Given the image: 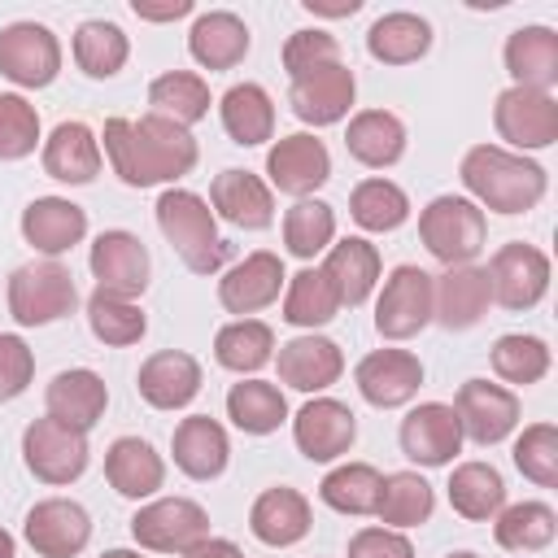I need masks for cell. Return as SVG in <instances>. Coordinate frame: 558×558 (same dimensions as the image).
I'll use <instances>...</instances> for the list:
<instances>
[{"label": "cell", "mask_w": 558, "mask_h": 558, "mask_svg": "<svg viewBox=\"0 0 558 558\" xmlns=\"http://www.w3.org/2000/svg\"><path fill=\"white\" fill-rule=\"evenodd\" d=\"M105 153L113 174L126 187H153V183H170L183 179L196 166V140L187 126L148 113L140 122L126 118H109L105 122Z\"/></svg>", "instance_id": "obj_1"}, {"label": "cell", "mask_w": 558, "mask_h": 558, "mask_svg": "<svg viewBox=\"0 0 558 558\" xmlns=\"http://www.w3.org/2000/svg\"><path fill=\"white\" fill-rule=\"evenodd\" d=\"M458 174H462L466 192H471L480 205L497 209V214H527V209L545 196V187H549L545 166L527 161L523 153L497 148V144H475V148H466Z\"/></svg>", "instance_id": "obj_2"}, {"label": "cell", "mask_w": 558, "mask_h": 558, "mask_svg": "<svg viewBox=\"0 0 558 558\" xmlns=\"http://www.w3.org/2000/svg\"><path fill=\"white\" fill-rule=\"evenodd\" d=\"M157 227L170 240V248L183 257L187 270L214 275L227 262V240L214 227V209L187 192V187H166L157 196Z\"/></svg>", "instance_id": "obj_3"}, {"label": "cell", "mask_w": 558, "mask_h": 558, "mask_svg": "<svg viewBox=\"0 0 558 558\" xmlns=\"http://www.w3.org/2000/svg\"><path fill=\"white\" fill-rule=\"evenodd\" d=\"M484 209L466 196H436L423 214H418V240L427 244V253L445 266H466L480 257L484 248Z\"/></svg>", "instance_id": "obj_4"}, {"label": "cell", "mask_w": 558, "mask_h": 558, "mask_svg": "<svg viewBox=\"0 0 558 558\" xmlns=\"http://www.w3.org/2000/svg\"><path fill=\"white\" fill-rule=\"evenodd\" d=\"M78 305L74 275L61 262H26L9 275V314L22 327H48Z\"/></svg>", "instance_id": "obj_5"}, {"label": "cell", "mask_w": 558, "mask_h": 558, "mask_svg": "<svg viewBox=\"0 0 558 558\" xmlns=\"http://www.w3.org/2000/svg\"><path fill=\"white\" fill-rule=\"evenodd\" d=\"M22 462L44 484H74L87 471V432L44 414L22 432Z\"/></svg>", "instance_id": "obj_6"}, {"label": "cell", "mask_w": 558, "mask_h": 558, "mask_svg": "<svg viewBox=\"0 0 558 558\" xmlns=\"http://www.w3.org/2000/svg\"><path fill=\"white\" fill-rule=\"evenodd\" d=\"M432 323V275L418 266H397L375 301V331L384 340H410Z\"/></svg>", "instance_id": "obj_7"}, {"label": "cell", "mask_w": 558, "mask_h": 558, "mask_svg": "<svg viewBox=\"0 0 558 558\" xmlns=\"http://www.w3.org/2000/svg\"><path fill=\"white\" fill-rule=\"evenodd\" d=\"M488 288H493V301L506 305V310H532L541 305V296L549 292V257L536 248V244H501L488 262Z\"/></svg>", "instance_id": "obj_8"}, {"label": "cell", "mask_w": 558, "mask_h": 558, "mask_svg": "<svg viewBox=\"0 0 558 558\" xmlns=\"http://www.w3.org/2000/svg\"><path fill=\"white\" fill-rule=\"evenodd\" d=\"M61 70V44L44 22H13L0 31V74L17 87H48Z\"/></svg>", "instance_id": "obj_9"}, {"label": "cell", "mask_w": 558, "mask_h": 558, "mask_svg": "<svg viewBox=\"0 0 558 558\" xmlns=\"http://www.w3.org/2000/svg\"><path fill=\"white\" fill-rule=\"evenodd\" d=\"M131 536L157 554H183L209 536V514L187 497H161L131 519Z\"/></svg>", "instance_id": "obj_10"}, {"label": "cell", "mask_w": 558, "mask_h": 558, "mask_svg": "<svg viewBox=\"0 0 558 558\" xmlns=\"http://www.w3.org/2000/svg\"><path fill=\"white\" fill-rule=\"evenodd\" d=\"M497 135L514 148H549L558 140V100L532 87H506L493 105Z\"/></svg>", "instance_id": "obj_11"}, {"label": "cell", "mask_w": 558, "mask_h": 558, "mask_svg": "<svg viewBox=\"0 0 558 558\" xmlns=\"http://www.w3.org/2000/svg\"><path fill=\"white\" fill-rule=\"evenodd\" d=\"M453 414L462 436H471L475 445H497L519 427V397L501 384L466 379L453 397Z\"/></svg>", "instance_id": "obj_12"}, {"label": "cell", "mask_w": 558, "mask_h": 558, "mask_svg": "<svg viewBox=\"0 0 558 558\" xmlns=\"http://www.w3.org/2000/svg\"><path fill=\"white\" fill-rule=\"evenodd\" d=\"M292 440H296V449H301L310 462H331V458H340V453L353 449V440H357V418H353V410H349L344 401H336V397H314V401H305V405L296 410V418H292Z\"/></svg>", "instance_id": "obj_13"}, {"label": "cell", "mask_w": 558, "mask_h": 558, "mask_svg": "<svg viewBox=\"0 0 558 558\" xmlns=\"http://www.w3.org/2000/svg\"><path fill=\"white\" fill-rule=\"evenodd\" d=\"M26 545L39 554V558H74L87 549L92 541V519L78 501H65V497H48V501H35L26 510Z\"/></svg>", "instance_id": "obj_14"}, {"label": "cell", "mask_w": 558, "mask_h": 558, "mask_svg": "<svg viewBox=\"0 0 558 558\" xmlns=\"http://www.w3.org/2000/svg\"><path fill=\"white\" fill-rule=\"evenodd\" d=\"M87 266H92L100 292L135 301L148 288V248L131 231H100L96 244H92Z\"/></svg>", "instance_id": "obj_15"}, {"label": "cell", "mask_w": 558, "mask_h": 558, "mask_svg": "<svg viewBox=\"0 0 558 558\" xmlns=\"http://www.w3.org/2000/svg\"><path fill=\"white\" fill-rule=\"evenodd\" d=\"M493 288L488 270L466 262V266H445L440 279H432V318L449 331H466L488 314Z\"/></svg>", "instance_id": "obj_16"}, {"label": "cell", "mask_w": 558, "mask_h": 558, "mask_svg": "<svg viewBox=\"0 0 558 558\" xmlns=\"http://www.w3.org/2000/svg\"><path fill=\"white\" fill-rule=\"evenodd\" d=\"M462 449V427L453 405L445 401H423L401 418V453L418 466H445Z\"/></svg>", "instance_id": "obj_17"}, {"label": "cell", "mask_w": 558, "mask_h": 558, "mask_svg": "<svg viewBox=\"0 0 558 558\" xmlns=\"http://www.w3.org/2000/svg\"><path fill=\"white\" fill-rule=\"evenodd\" d=\"M353 96H357V78H353L349 65L336 61V65H323V70H310V74L292 78L288 105H292V113H296L301 122H310V126H331V122H340V118L349 113Z\"/></svg>", "instance_id": "obj_18"}, {"label": "cell", "mask_w": 558, "mask_h": 558, "mask_svg": "<svg viewBox=\"0 0 558 558\" xmlns=\"http://www.w3.org/2000/svg\"><path fill=\"white\" fill-rule=\"evenodd\" d=\"M266 174L279 192L288 196H310L314 187H323L331 179V153L323 140L296 131V135H283L270 153H266Z\"/></svg>", "instance_id": "obj_19"}, {"label": "cell", "mask_w": 558, "mask_h": 558, "mask_svg": "<svg viewBox=\"0 0 558 558\" xmlns=\"http://www.w3.org/2000/svg\"><path fill=\"white\" fill-rule=\"evenodd\" d=\"M423 384V362L410 349H375L357 362V392L379 405V410H397L405 405Z\"/></svg>", "instance_id": "obj_20"}, {"label": "cell", "mask_w": 558, "mask_h": 558, "mask_svg": "<svg viewBox=\"0 0 558 558\" xmlns=\"http://www.w3.org/2000/svg\"><path fill=\"white\" fill-rule=\"evenodd\" d=\"M135 388L153 410H179L201 392V362L183 349H161L140 366Z\"/></svg>", "instance_id": "obj_21"}, {"label": "cell", "mask_w": 558, "mask_h": 558, "mask_svg": "<svg viewBox=\"0 0 558 558\" xmlns=\"http://www.w3.org/2000/svg\"><path fill=\"white\" fill-rule=\"evenodd\" d=\"M283 262L275 257V253H266V248H257V253H248L240 266H231L222 279H218V301L231 310V314H257V310H266L275 296H279V288H283Z\"/></svg>", "instance_id": "obj_22"}, {"label": "cell", "mask_w": 558, "mask_h": 558, "mask_svg": "<svg viewBox=\"0 0 558 558\" xmlns=\"http://www.w3.org/2000/svg\"><path fill=\"white\" fill-rule=\"evenodd\" d=\"M170 449H174V466L187 480H218L227 471V458H231V440H227L222 423L209 414L183 418L170 436Z\"/></svg>", "instance_id": "obj_23"}, {"label": "cell", "mask_w": 558, "mask_h": 558, "mask_svg": "<svg viewBox=\"0 0 558 558\" xmlns=\"http://www.w3.org/2000/svg\"><path fill=\"white\" fill-rule=\"evenodd\" d=\"M340 371H344V353L327 336H296L279 344V379L296 392H323L340 379Z\"/></svg>", "instance_id": "obj_24"}, {"label": "cell", "mask_w": 558, "mask_h": 558, "mask_svg": "<svg viewBox=\"0 0 558 558\" xmlns=\"http://www.w3.org/2000/svg\"><path fill=\"white\" fill-rule=\"evenodd\" d=\"M44 401H48V418L70 423V427H78V432H92V427L100 423L105 405H109V388H105V379H100L96 371L74 366V371L52 375Z\"/></svg>", "instance_id": "obj_25"}, {"label": "cell", "mask_w": 558, "mask_h": 558, "mask_svg": "<svg viewBox=\"0 0 558 558\" xmlns=\"http://www.w3.org/2000/svg\"><path fill=\"white\" fill-rule=\"evenodd\" d=\"M310 523H314L310 501H305L296 488H283V484H279V488H266V493L253 501V510H248V532H253L262 545H270V549H288V545L305 541Z\"/></svg>", "instance_id": "obj_26"}, {"label": "cell", "mask_w": 558, "mask_h": 558, "mask_svg": "<svg viewBox=\"0 0 558 558\" xmlns=\"http://www.w3.org/2000/svg\"><path fill=\"white\" fill-rule=\"evenodd\" d=\"M209 201L231 227L266 231L275 222V196L253 170H222L209 187Z\"/></svg>", "instance_id": "obj_27"}, {"label": "cell", "mask_w": 558, "mask_h": 558, "mask_svg": "<svg viewBox=\"0 0 558 558\" xmlns=\"http://www.w3.org/2000/svg\"><path fill=\"white\" fill-rule=\"evenodd\" d=\"M22 235L26 244H35L39 253L57 257L65 248H74L83 235H87V214L65 201V196H35L26 209H22Z\"/></svg>", "instance_id": "obj_28"}, {"label": "cell", "mask_w": 558, "mask_h": 558, "mask_svg": "<svg viewBox=\"0 0 558 558\" xmlns=\"http://www.w3.org/2000/svg\"><path fill=\"white\" fill-rule=\"evenodd\" d=\"M44 170L57 183H92L100 174V140L87 122H57L44 140Z\"/></svg>", "instance_id": "obj_29"}, {"label": "cell", "mask_w": 558, "mask_h": 558, "mask_svg": "<svg viewBox=\"0 0 558 558\" xmlns=\"http://www.w3.org/2000/svg\"><path fill=\"white\" fill-rule=\"evenodd\" d=\"M105 480H109L122 497L140 501V497H153V493L161 488L166 462H161V453H157L148 440H140V436H118V440L109 445V453H105Z\"/></svg>", "instance_id": "obj_30"}, {"label": "cell", "mask_w": 558, "mask_h": 558, "mask_svg": "<svg viewBox=\"0 0 558 558\" xmlns=\"http://www.w3.org/2000/svg\"><path fill=\"white\" fill-rule=\"evenodd\" d=\"M344 148L353 161L371 166V170H384V166H397L401 153H405V126L397 113L388 109H362L349 118V131H344Z\"/></svg>", "instance_id": "obj_31"}, {"label": "cell", "mask_w": 558, "mask_h": 558, "mask_svg": "<svg viewBox=\"0 0 558 558\" xmlns=\"http://www.w3.org/2000/svg\"><path fill=\"white\" fill-rule=\"evenodd\" d=\"M506 70L514 74V87L549 92L558 83V35L549 26H519L506 39Z\"/></svg>", "instance_id": "obj_32"}, {"label": "cell", "mask_w": 558, "mask_h": 558, "mask_svg": "<svg viewBox=\"0 0 558 558\" xmlns=\"http://www.w3.org/2000/svg\"><path fill=\"white\" fill-rule=\"evenodd\" d=\"M187 52L205 65V70H231L244 61L248 52V26L227 13V9H209L192 22V35H187Z\"/></svg>", "instance_id": "obj_33"}, {"label": "cell", "mask_w": 558, "mask_h": 558, "mask_svg": "<svg viewBox=\"0 0 558 558\" xmlns=\"http://www.w3.org/2000/svg\"><path fill=\"white\" fill-rule=\"evenodd\" d=\"M323 275L331 279L340 305L353 310V305H362V301L375 292V283H379V248L366 244V240H357V235H349V240L331 244Z\"/></svg>", "instance_id": "obj_34"}, {"label": "cell", "mask_w": 558, "mask_h": 558, "mask_svg": "<svg viewBox=\"0 0 558 558\" xmlns=\"http://www.w3.org/2000/svg\"><path fill=\"white\" fill-rule=\"evenodd\" d=\"M218 113H222V131L244 148L266 144L275 135V105H270L266 87H257V83L227 87L218 100Z\"/></svg>", "instance_id": "obj_35"}, {"label": "cell", "mask_w": 558, "mask_h": 558, "mask_svg": "<svg viewBox=\"0 0 558 558\" xmlns=\"http://www.w3.org/2000/svg\"><path fill=\"white\" fill-rule=\"evenodd\" d=\"M432 48V26L418 13H384L366 31V52L384 65H410Z\"/></svg>", "instance_id": "obj_36"}, {"label": "cell", "mask_w": 558, "mask_h": 558, "mask_svg": "<svg viewBox=\"0 0 558 558\" xmlns=\"http://www.w3.org/2000/svg\"><path fill=\"white\" fill-rule=\"evenodd\" d=\"M449 506L462 519H471V523L497 519V510L506 506V480H501V471L488 466V462H462L449 475Z\"/></svg>", "instance_id": "obj_37"}, {"label": "cell", "mask_w": 558, "mask_h": 558, "mask_svg": "<svg viewBox=\"0 0 558 558\" xmlns=\"http://www.w3.org/2000/svg\"><path fill=\"white\" fill-rule=\"evenodd\" d=\"M148 105H153V113H161L179 126H192L209 113V83L192 70H166L148 83Z\"/></svg>", "instance_id": "obj_38"}, {"label": "cell", "mask_w": 558, "mask_h": 558, "mask_svg": "<svg viewBox=\"0 0 558 558\" xmlns=\"http://www.w3.org/2000/svg\"><path fill=\"white\" fill-rule=\"evenodd\" d=\"M432 506H436L432 484H427L418 471H392V475H384V484H379L375 514H379V523H388V527H418V523L432 519Z\"/></svg>", "instance_id": "obj_39"}, {"label": "cell", "mask_w": 558, "mask_h": 558, "mask_svg": "<svg viewBox=\"0 0 558 558\" xmlns=\"http://www.w3.org/2000/svg\"><path fill=\"white\" fill-rule=\"evenodd\" d=\"M554 532H558V514L545 501L501 506L497 510V523H493L497 545L510 549V554H536V549H545L554 541Z\"/></svg>", "instance_id": "obj_40"}, {"label": "cell", "mask_w": 558, "mask_h": 558, "mask_svg": "<svg viewBox=\"0 0 558 558\" xmlns=\"http://www.w3.org/2000/svg\"><path fill=\"white\" fill-rule=\"evenodd\" d=\"M227 414H231V423H235L240 432H248V436H270V432H279V423L288 418V401H283V392H279L275 384H266V379H244V384H231V392H227Z\"/></svg>", "instance_id": "obj_41"}, {"label": "cell", "mask_w": 558, "mask_h": 558, "mask_svg": "<svg viewBox=\"0 0 558 558\" xmlns=\"http://www.w3.org/2000/svg\"><path fill=\"white\" fill-rule=\"evenodd\" d=\"M126 57H131V44L118 22L92 17L74 31V61L87 78H113L126 65Z\"/></svg>", "instance_id": "obj_42"}, {"label": "cell", "mask_w": 558, "mask_h": 558, "mask_svg": "<svg viewBox=\"0 0 558 558\" xmlns=\"http://www.w3.org/2000/svg\"><path fill=\"white\" fill-rule=\"evenodd\" d=\"M379 484H384V475L371 462H344L323 475L318 497H323V506H331L340 514H375Z\"/></svg>", "instance_id": "obj_43"}, {"label": "cell", "mask_w": 558, "mask_h": 558, "mask_svg": "<svg viewBox=\"0 0 558 558\" xmlns=\"http://www.w3.org/2000/svg\"><path fill=\"white\" fill-rule=\"evenodd\" d=\"M349 214L362 231H397L410 218V196L392 179H362L349 192Z\"/></svg>", "instance_id": "obj_44"}, {"label": "cell", "mask_w": 558, "mask_h": 558, "mask_svg": "<svg viewBox=\"0 0 558 558\" xmlns=\"http://www.w3.org/2000/svg\"><path fill=\"white\" fill-rule=\"evenodd\" d=\"M270 349H275V331L257 318H235L227 323L218 336H214V357L218 366L244 375V371H262L270 362Z\"/></svg>", "instance_id": "obj_45"}, {"label": "cell", "mask_w": 558, "mask_h": 558, "mask_svg": "<svg viewBox=\"0 0 558 558\" xmlns=\"http://www.w3.org/2000/svg\"><path fill=\"white\" fill-rule=\"evenodd\" d=\"M336 310H340V296H336V288H331V279H327L323 270L305 266V270H296V275L288 279L283 318H288L292 327H323V323L336 318Z\"/></svg>", "instance_id": "obj_46"}, {"label": "cell", "mask_w": 558, "mask_h": 558, "mask_svg": "<svg viewBox=\"0 0 558 558\" xmlns=\"http://www.w3.org/2000/svg\"><path fill=\"white\" fill-rule=\"evenodd\" d=\"M331 240H336V214H331L327 201H310L305 196L283 214V244H288L292 257L310 262L323 248H331Z\"/></svg>", "instance_id": "obj_47"}, {"label": "cell", "mask_w": 558, "mask_h": 558, "mask_svg": "<svg viewBox=\"0 0 558 558\" xmlns=\"http://www.w3.org/2000/svg\"><path fill=\"white\" fill-rule=\"evenodd\" d=\"M87 323H92V336L100 340V344H135L144 331H148V318H144V310L135 305V301H126V296H113V292H92L87 296Z\"/></svg>", "instance_id": "obj_48"}, {"label": "cell", "mask_w": 558, "mask_h": 558, "mask_svg": "<svg viewBox=\"0 0 558 558\" xmlns=\"http://www.w3.org/2000/svg\"><path fill=\"white\" fill-rule=\"evenodd\" d=\"M488 357H493V371L506 384H519V388L545 379V371H549V344L541 336H523V331L497 336V344H493Z\"/></svg>", "instance_id": "obj_49"}, {"label": "cell", "mask_w": 558, "mask_h": 558, "mask_svg": "<svg viewBox=\"0 0 558 558\" xmlns=\"http://www.w3.org/2000/svg\"><path fill=\"white\" fill-rule=\"evenodd\" d=\"M514 466L541 484V488H554L558 484V427L554 423H532L523 427V436L514 440Z\"/></svg>", "instance_id": "obj_50"}, {"label": "cell", "mask_w": 558, "mask_h": 558, "mask_svg": "<svg viewBox=\"0 0 558 558\" xmlns=\"http://www.w3.org/2000/svg\"><path fill=\"white\" fill-rule=\"evenodd\" d=\"M39 144V113L26 96L0 92V161H22Z\"/></svg>", "instance_id": "obj_51"}, {"label": "cell", "mask_w": 558, "mask_h": 558, "mask_svg": "<svg viewBox=\"0 0 558 558\" xmlns=\"http://www.w3.org/2000/svg\"><path fill=\"white\" fill-rule=\"evenodd\" d=\"M336 61H340V44L327 31H292L288 44H283V70L292 78H301L310 70H323V65H336Z\"/></svg>", "instance_id": "obj_52"}, {"label": "cell", "mask_w": 558, "mask_h": 558, "mask_svg": "<svg viewBox=\"0 0 558 558\" xmlns=\"http://www.w3.org/2000/svg\"><path fill=\"white\" fill-rule=\"evenodd\" d=\"M31 375H35L31 344L22 336H13V331H0V401L22 397L26 384H31Z\"/></svg>", "instance_id": "obj_53"}, {"label": "cell", "mask_w": 558, "mask_h": 558, "mask_svg": "<svg viewBox=\"0 0 558 558\" xmlns=\"http://www.w3.org/2000/svg\"><path fill=\"white\" fill-rule=\"evenodd\" d=\"M349 558H414V545L392 527H362L349 541Z\"/></svg>", "instance_id": "obj_54"}, {"label": "cell", "mask_w": 558, "mask_h": 558, "mask_svg": "<svg viewBox=\"0 0 558 558\" xmlns=\"http://www.w3.org/2000/svg\"><path fill=\"white\" fill-rule=\"evenodd\" d=\"M131 9H135V17H144V22H174V17H187V13H192V0H166V4L135 0Z\"/></svg>", "instance_id": "obj_55"}, {"label": "cell", "mask_w": 558, "mask_h": 558, "mask_svg": "<svg viewBox=\"0 0 558 558\" xmlns=\"http://www.w3.org/2000/svg\"><path fill=\"white\" fill-rule=\"evenodd\" d=\"M179 558H244V554H240V545H231V541H222V536H205V541H196L192 549H183Z\"/></svg>", "instance_id": "obj_56"}, {"label": "cell", "mask_w": 558, "mask_h": 558, "mask_svg": "<svg viewBox=\"0 0 558 558\" xmlns=\"http://www.w3.org/2000/svg\"><path fill=\"white\" fill-rule=\"evenodd\" d=\"M305 9L318 17H353L362 9V0H305Z\"/></svg>", "instance_id": "obj_57"}, {"label": "cell", "mask_w": 558, "mask_h": 558, "mask_svg": "<svg viewBox=\"0 0 558 558\" xmlns=\"http://www.w3.org/2000/svg\"><path fill=\"white\" fill-rule=\"evenodd\" d=\"M13 549H17V545H13V536L0 527V558H13Z\"/></svg>", "instance_id": "obj_58"}, {"label": "cell", "mask_w": 558, "mask_h": 558, "mask_svg": "<svg viewBox=\"0 0 558 558\" xmlns=\"http://www.w3.org/2000/svg\"><path fill=\"white\" fill-rule=\"evenodd\" d=\"M100 558H140V554H135V549H105Z\"/></svg>", "instance_id": "obj_59"}, {"label": "cell", "mask_w": 558, "mask_h": 558, "mask_svg": "<svg viewBox=\"0 0 558 558\" xmlns=\"http://www.w3.org/2000/svg\"><path fill=\"white\" fill-rule=\"evenodd\" d=\"M449 558H480V554H471V549H458V554H449Z\"/></svg>", "instance_id": "obj_60"}]
</instances>
